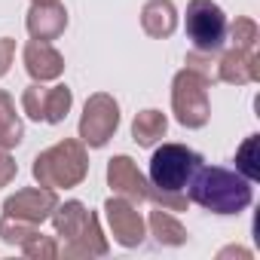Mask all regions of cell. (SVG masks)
<instances>
[{
	"label": "cell",
	"mask_w": 260,
	"mask_h": 260,
	"mask_svg": "<svg viewBox=\"0 0 260 260\" xmlns=\"http://www.w3.org/2000/svg\"><path fill=\"white\" fill-rule=\"evenodd\" d=\"M22 58H25V71L31 74L34 83H49L64 74V55L46 40H31L25 46Z\"/></svg>",
	"instance_id": "cell-12"
},
{
	"label": "cell",
	"mask_w": 260,
	"mask_h": 260,
	"mask_svg": "<svg viewBox=\"0 0 260 260\" xmlns=\"http://www.w3.org/2000/svg\"><path fill=\"white\" fill-rule=\"evenodd\" d=\"M226 254H239V257H251V251H245V248H223L217 257H226Z\"/></svg>",
	"instance_id": "cell-25"
},
{
	"label": "cell",
	"mask_w": 260,
	"mask_h": 260,
	"mask_svg": "<svg viewBox=\"0 0 260 260\" xmlns=\"http://www.w3.org/2000/svg\"><path fill=\"white\" fill-rule=\"evenodd\" d=\"M217 80L220 83H233V86L257 83L260 80V55L257 52H245V49L223 52L220 61H217Z\"/></svg>",
	"instance_id": "cell-14"
},
{
	"label": "cell",
	"mask_w": 260,
	"mask_h": 260,
	"mask_svg": "<svg viewBox=\"0 0 260 260\" xmlns=\"http://www.w3.org/2000/svg\"><path fill=\"white\" fill-rule=\"evenodd\" d=\"M169 132V119L162 110H141L135 119H132V138L138 147H153L156 141H162Z\"/></svg>",
	"instance_id": "cell-16"
},
{
	"label": "cell",
	"mask_w": 260,
	"mask_h": 260,
	"mask_svg": "<svg viewBox=\"0 0 260 260\" xmlns=\"http://www.w3.org/2000/svg\"><path fill=\"white\" fill-rule=\"evenodd\" d=\"M40 226H31V223H22V220H13V217H0V239L7 245H22L25 239H31Z\"/></svg>",
	"instance_id": "cell-22"
},
{
	"label": "cell",
	"mask_w": 260,
	"mask_h": 260,
	"mask_svg": "<svg viewBox=\"0 0 260 260\" xmlns=\"http://www.w3.org/2000/svg\"><path fill=\"white\" fill-rule=\"evenodd\" d=\"M119 128V104L107 92H95L86 98L83 116H80V141L86 147H104Z\"/></svg>",
	"instance_id": "cell-7"
},
{
	"label": "cell",
	"mask_w": 260,
	"mask_h": 260,
	"mask_svg": "<svg viewBox=\"0 0 260 260\" xmlns=\"http://www.w3.org/2000/svg\"><path fill=\"white\" fill-rule=\"evenodd\" d=\"M16 175H19L16 159L10 156V150H0V187H10Z\"/></svg>",
	"instance_id": "cell-23"
},
{
	"label": "cell",
	"mask_w": 260,
	"mask_h": 260,
	"mask_svg": "<svg viewBox=\"0 0 260 260\" xmlns=\"http://www.w3.org/2000/svg\"><path fill=\"white\" fill-rule=\"evenodd\" d=\"M22 138H25V125L22 116L16 113V101L10 98V92L0 89V150L19 147Z\"/></svg>",
	"instance_id": "cell-17"
},
{
	"label": "cell",
	"mask_w": 260,
	"mask_h": 260,
	"mask_svg": "<svg viewBox=\"0 0 260 260\" xmlns=\"http://www.w3.org/2000/svg\"><path fill=\"white\" fill-rule=\"evenodd\" d=\"M13 55H16V40H10V37H0V80H4V77L10 74Z\"/></svg>",
	"instance_id": "cell-24"
},
{
	"label": "cell",
	"mask_w": 260,
	"mask_h": 260,
	"mask_svg": "<svg viewBox=\"0 0 260 260\" xmlns=\"http://www.w3.org/2000/svg\"><path fill=\"white\" fill-rule=\"evenodd\" d=\"M31 175L40 187H49V190H71V187H80L89 175V153H86V144L77 141V138H64L58 144H52L49 150H43L34 166H31Z\"/></svg>",
	"instance_id": "cell-3"
},
{
	"label": "cell",
	"mask_w": 260,
	"mask_h": 260,
	"mask_svg": "<svg viewBox=\"0 0 260 260\" xmlns=\"http://www.w3.org/2000/svg\"><path fill=\"white\" fill-rule=\"evenodd\" d=\"M187 199L214 214H239L254 202V184L223 166H199L187 184Z\"/></svg>",
	"instance_id": "cell-1"
},
{
	"label": "cell",
	"mask_w": 260,
	"mask_h": 260,
	"mask_svg": "<svg viewBox=\"0 0 260 260\" xmlns=\"http://www.w3.org/2000/svg\"><path fill=\"white\" fill-rule=\"evenodd\" d=\"M202 156L184 144H162L150 156V193H181L187 190Z\"/></svg>",
	"instance_id": "cell-4"
},
{
	"label": "cell",
	"mask_w": 260,
	"mask_h": 260,
	"mask_svg": "<svg viewBox=\"0 0 260 260\" xmlns=\"http://www.w3.org/2000/svg\"><path fill=\"white\" fill-rule=\"evenodd\" d=\"M236 172L251 184L260 181V135H248L236 150Z\"/></svg>",
	"instance_id": "cell-19"
},
{
	"label": "cell",
	"mask_w": 260,
	"mask_h": 260,
	"mask_svg": "<svg viewBox=\"0 0 260 260\" xmlns=\"http://www.w3.org/2000/svg\"><path fill=\"white\" fill-rule=\"evenodd\" d=\"M208 80L190 68L178 71L172 80V110L175 119L184 128H202L211 119V104H208Z\"/></svg>",
	"instance_id": "cell-5"
},
{
	"label": "cell",
	"mask_w": 260,
	"mask_h": 260,
	"mask_svg": "<svg viewBox=\"0 0 260 260\" xmlns=\"http://www.w3.org/2000/svg\"><path fill=\"white\" fill-rule=\"evenodd\" d=\"M230 40H233V49H245V52H257V40H260V28L251 22V19H236L230 28H226Z\"/></svg>",
	"instance_id": "cell-20"
},
{
	"label": "cell",
	"mask_w": 260,
	"mask_h": 260,
	"mask_svg": "<svg viewBox=\"0 0 260 260\" xmlns=\"http://www.w3.org/2000/svg\"><path fill=\"white\" fill-rule=\"evenodd\" d=\"M31 4H61V0H31Z\"/></svg>",
	"instance_id": "cell-26"
},
{
	"label": "cell",
	"mask_w": 260,
	"mask_h": 260,
	"mask_svg": "<svg viewBox=\"0 0 260 260\" xmlns=\"http://www.w3.org/2000/svg\"><path fill=\"white\" fill-rule=\"evenodd\" d=\"M55 205H58L55 190H49V187H25V190L13 193L4 202V217L40 226L43 220H49V214L55 211Z\"/></svg>",
	"instance_id": "cell-10"
},
{
	"label": "cell",
	"mask_w": 260,
	"mask_h": 260,
	"mask_svg": "<svg viewBox=\"0 0 260 260\" xmlns=\"http://www.w3.org/2000/svg\"><path fill=\"white\" fill-rule=\"evenodd\" d=\"M49 220L55 226V236L64 239V248L58 254H64L68 260H77V257H104L107 254V239H104L101 220L80 199L58 202L55 211L49 214Z\"/></svg>",
	"instance_id": "cell-2"
},
{
	"label": "cell",
	"mask_w": 260,
	"mask_h": 260,
	"mask_svg": "<svg viewBox=\"0 0 260 260\" xmlns=\"http://www.w3.org/2000/svg\"><path fill=\"white\" fill-rule=\"evenodd\" d=\"M150 236L159 242V245H169V248H178V245H184L187 242V230H184V223L172 214V211H166V208H159L156 205V211H150Z\"/></svg>",
	"instance_id": "cell-18"
},
{
	"label": "cell",
	"mask_w": 260,
	"mask_h": 260,
	"mask_svg": "<svg viewBox=\"0 0 260 260\" xmlns=\"http://www.w3.org/2000/svg\"><path fill=\"white\" fill-rule=\"evenodd\" d=\"M104 217L110 223V236L122 245V248H138L147 239V223L138 211V205H132L122 196H110L104 202Z\"/></svg>",
	"instance_id": "cell-9"
},
{
	"label": "cell",
	"mask_w": 260,
	"mask_h": 260,
	"mask_svg": "<svg viewBox=\"0 0 260 260\" xmlns=\"http://www.w3.org/2000/svg\"><path fill=\"white\" fill-rule=\"evenodd\" d=\"M226 16L214 0H190L187 4V37L196 52H217L226 40Z\"/></svg>",
	"instance_id": "cell-6"
},
{
	"label": "cell",
	"mask_w": 260,
	"mask_h": 260,
	"mask_svg": "<svg viewBox=\"0 0 260 260\" xmlns=\"http://www.w3.org/2000/svg\"><path fill=\"white\" fill-rule=\"evenodd\" d=\"M71 104H74V92L58 83V86H43V83H31L25 92H22V110L28 119L34 122H49V125H58L64 122V116L71 113Z\"/></svg>",
	"instance_id": "cell-8"
},
{
	"label": "cell",
	"mask_w": 260,
	"mask_h": 260,
	"mask_svg": "<svg viewBox=\"0 0 260 260\" xmlns=\"http://www.w3.org/2000/svg\"><path fill=\"white\" fill-rule=\"evenodd\" d=\"M141 28L153 40H166L178 31V10L172 0H147L141 10Z\"/></svg>",
	"instance_id": "cell-15"
},
{
	"label": "cell",
	"mask_w": 260,
	"mask_h": 260,
	"mask_svg": "<svg viewBox=\"0 0 260 260\" xmlns=\"http://www.w3.org/2000/svg\"><path fill=\"white\" fill-rule=\"evenodd\" d=\"M25 28L31 40H58L68 28V10L61 4H31V13L25 19Z\"/></svg>",
	"instance_id": "cell-13"
},
{
	"label": "cell",
	"mask_w": 260,
	"mask_h": 260,
	"mask_svg": "<svg viewBox=\"0 0 260 260\" xmlns=\"http://www.w3.org/2000/svg\"><path fill=\"white\" fill-rule=\"evenodd\" d=\"M107 184L116 196L128 199L132 205H141L150 199V181L141 175L132 156H113L107 162Z\"/></svg>",
	"instance_id": "cell-11"
},
{
	"label": "cell",
	"mask_w": 260,
	"mask_h": 260,
	"mask_svg": "<svg viewBox=\"0 0 260 260\" xmlns=\"http://www.w3.org/2000/svg\"><path fill=\"white\" fill-rule=\"evenodd\" d=\"M19 248H22V254H25V257H31V260H55V257H58V251H61V248H58V242H55L52 236H43L40 230H37L31 239H25Z\"/></svg>",
	"instance_id": "cell-21"
}]
</instances>
